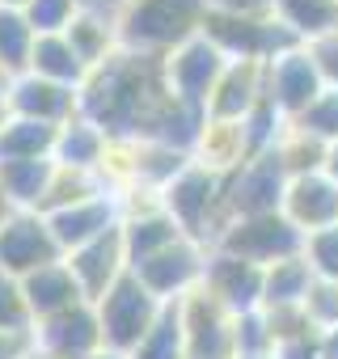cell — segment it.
Instances as JSON below:
<instances>
[{
	"label": "cell",
	"mask_w": 338,
	"mask_h": 359,
	"mask_svg": "<svg viewBox=\"0 0 338 359\" xmlns=\"http://www.w3.org/2000/svg\"><path fill=\"white\" fill-rule=\"evenodd\" d=\"M174 93L165 81V60L119 51L89 72L81 89V114L97 123L110 140H156L174 110Z\"/></svg>",
	"instance_id": "obj_1"
},
{
	"label": "cell",
	"mask_w": 338,
	"mask_h": 359,
	"mask_svg": "<svg viewBox=\"0 0 338 359\" xmlns=\"http://www.w3.org/2000/svg\"><path fill=\"white\" fill-rule=\"evenodd\" d=\"M208 13V0H131L119 13V47L165 60L203 34Z\"/></svg>",
	"instance_id": "obj_2"
},
{
	"label": "cell",
	"mask_w": 338,
	"mask_h": 359,
	"mask_svg": "<svg viewBox=\"0 0 338 359\" xmlns=\"http://www.w3.org/2000/svg\"><path fill=\"white\" fill-rule=\"evenodd\" d=\"M229 182L216 173H208L203 165H187L174 182L165 187V212L178 220V229L203 245H216V237L229 224Z\"/></svg>",
	"instance_id": "obj_3"
},
{
	"label": "cell",
	"mask_w": 338,
	"mask_h": 359,
	"mask_svg": "<svg viewBox=\"0 0 338 359\" xmlns=\"http://www.w3.org/2000/svg\"><path fill=\"white\" fill-rule=\"evenodd\" d=\"M93 309H97V321H102V342H106L110 351L131 355V351L148 338V330L161 321L165 300H156V296L127 271L102 300H93Z\"/></svg>",
	"instance_id": "obj_4"
},
{
	"label": "cell",
	"mask_w": 338,
	"mask_h": 359,
	"mask_svg": "<svg viewBox=\"0 0 338 359\" xmlns=\"http://www.w3.org/2000/svg\"><path fill=\"white\" fill-rule=\"evenodd\" d=\"M212 250H224L233 258H245L254 266H275L283 258H296L304 254V233L283 216V212H271V216H241V220H229L224 233L216 237Z\"/></svg>",
	"instance_id": "obj_5"
},
{
	"label": "cell",
	"mask_w": 338,
	"mask_h": 359,
	"mask_svg": "<svg viewBox=\"0 0 338 359\" xmlns=\"http://www.w3.org/2000/svg\"><path fill=\"white\" fill-rule=\"evenodd\" d=\"M203 34L229 55V60H258V64H271L279 60L283 51L300 47V39L275 18V13H262V18H233V13H208V26Z\"/></svg>",
	"instance_id": "obj_6"
},
{
	"label": "cell",
	"mask_w": 338,
	"mask_h": 359,
	"mask_svg": "<svg viewBox=\"0 0 338 359\" xmlns=\"http://www.w3.org/2000/svg\"><path fill=\"white\" fill-rule=\"evenodd\" d=\"M187 359H237V313H229L203 283L178 300Z\"/></svg>",
	"instance_id": "obj_7"
},
{
	"label": "cell",
	"mask_w": 338,
	"mask_h": 359,
	"mask_svg": "<svg viewBox=\"0 0 338 359\" xmlns=\"http://www.w3.org/2000/svg\"><path fill=\"white\" fill-rule=\"evenodd\" d=\"M208 254L212 245L195 241V237H178L174 245H165L161 254H152L148 262L131 266V275L165 304H174L182 300L187 292H195L203 283V271H208Z\"/></svg>",
	"instance_id": "obj_8"
},
{
	"label": "cell",
	"mask_w": 338,
	"mask_h": 359,
	"mask_svg": "<svg viewBox=\"0 0 338 359\" xmlns=\"http://www.w3.org/2000/svg\"><path fill=\"white\" fill-rule=\"evenodd\" d=\"M64 250L51 233V220L43 212H18L5 229H0V271L26 279L51 262H60Z\"/></svg>",
	"instance_id": "obj_9"
},
{
	"label": "cell",
	"mask_w": 338,
	"mask_h": 359,
	"mask_svg": "<svg viewBox=\"0 0 338 359\" xmlns=\"http://www.w3.org/2000/svg\"><path fill=\"white\" fill-rule=\"evenodd\" d=\"M229 68V55L208 39H191L187 47H178L174 55H165V81H169V93L178 102L195 106V110H208V97L220 81V72Z\"/></svg>",
	"instance_id": "obj_10"
},
{
	"label": "cell",
	"mask_w": 338,
	"mask_h": 359,
	"mask_svg": "<svg viewBox=\"0 0 338 359\" xmlns=\"http://www.w3.org/2000/svg\"><path fill=\"white\" fill-rule=\"evenodd\" d=\"M288 169L283 161L271 152H258L241 173L229 177V220H241V216H271L283 208V191H288Z\"/></svg>",
	"instance_id": "obj_11"
},
{
	"label": "cell",
	"mask_w": 338,
	"mask_h": 359,
	"mask_svg": "<svg viewBox=\"0 0 338 359\" xmlns=\"http://www.w3.org/2000/svg\"><path fill=\"white\" fill-rule=\"evenodd\" d=\"M321 89H325V81H321V72L313 68L304 43L266 64V97L275 102V110H279L288 123L300 118V114L321 97Z\"/></svg>",
	"instance_id": "obj_12"
},
{
	"label": "cell",
	"mask_w": 338,
	"mask_h": 359,
	"mask_svg": "<svg viewBox=\"0 0 338 359\" xmlns=\"http://www.w3.org/2000/svg\"><path fill=\"white\" fill-rule=\"evenodd\" d=\"M34 346L55 355V359H89L93 351H102V321H97V309L93 300H81L47 321L34 325Z\"/></svg>",
	"instance_id": "obj_13"
},
{
	"label": "cell",
	"mask_w": 338,
	"mask_h": 359,
	"mask_svg": "<svg viewBox=\"0 0 338 359\" xmlns=\"http://www.w3.org/2000/svg\"><path fill=\"white\" fill-rule=\"evenodd\" d=\"M262 283H266V271L245 262V258H233L224 250H212L208 254V271H203V287L229 309V313H254L262 309Z\"/></svg>",
	"instance_id": "obj_14"
},
{
	"label": "cell",
	"mask_w": 338,
	"mask_h": 359,
	"mask_svg": "<svg viewBox=\"0 0 338 359\" xmlns=\"http://www.w3.org/2000/svg\"><path fill=\"white\" fill-rule=\"evenodd\" d=\"M191 161L203 165L208 173L216 177H229L241 173L250 161H254V144H250V127L237 123V118H208L195 135V148H191Z\"/></svg>",
	"instance_id": "obj_15"
},
{
	"label": "cell",
	"mask_w": 338,
	"mask_h": 359,
	"mask_svg": "<svg viewBox=\"0 0 338 359\" xmlns=\"http://www.w3.org/2000/svg\"><path fill=\"white\" fill-rule=\"evenodd\" d=\"M9 106L18 118H34V123H47V127H64L81 114V89H68V85H55V81H43L34 72H22L9 81Z\"/></svg>",
	"instance_id": "obj_16"
},
{
	"label": "cell",
	"mask_w": 338,
	"mask_h": 359,
	"mask_svg": "<svg viewBox=\"0 0 338 359\" xmlns=\"http://www.w3.org/2000/svg\"><path fill=\"white\" fill-rule=\"evenodd\" d=\"M266 97V64L258 60H229V68L220 72L212 97H208V118H237L245 123L258 102Z\"/></svg>",
	"instance_id": "obj_17"
},
{
	"label": "cell",
	"mask_w": 338,
	"mask_h": 359,
	"mask_svg": "<svg viewBox=\"0 0 338 359\" xmlns=\"http://www.w3.org/2000/svg\"><path fill=\"white\" fill-rule=\"evenodd\" d=\"M64 262L72 266V275H76V283H81V292H85L89 300H102V296L131 271L127 245H123V229H110L106 237H97V241H89L85 250L68 254Z\"/></svg>",
	"instance_id": "obj_18"
},
{
	"label": "cell",
	"mask_w": 338,
	"mask_h": 359,
	"mask_svg": "<svg viewBox=\"0 0 338 359\" xmlns=\"http://www.w3.org/2000/svg\"><path fill=\"white\" fill-rule=\"evenodd\" d=\"M304 237L338 224V182H330L325 173H304L292 177L283 191V208H279Z\"/></svg>",
	"instance_id": "obj_19"
},
{
	"label": "cell",
	"mask_w": 338,
	"mask_h": 359,
	"mask_svg": "<svg viewBox=\"0 0 338 359\" xmlns=\"http://www.w3.org/2000/svg\"><path fill=\"white\" fill-rule=\"evenodd\" d=\"M47 220H51V233H55V241H60V250L68 258V254L85 250L89 241L106 237L110 229H119L123 224V208H119L114 195H97V199H85L76 208H64V212H55Z\"/></svg>",
	"instance_id": "obj_20"
},
{
	"label": "cell",
	"mask_w": 338,
	"mask_h": 359,
	"mask_svg": "<svg viewBox=\"0 0 338 359\" xmlns=\"http://www.w3.org/2000/svg\"><path fill=\"white\" fill-rule=\"evenodd\" d=\"M22 292H26V304H30L34 325L47 321V317H55V313H64V309H72V304H81V300H89L64 258L51 262V266H43V271H34V275H26L22 279Z\"/></svg>",
	"instance_id": "obj_21"
},
{
	"label": "cell",
	"mask_w": 338,
	"mask_h": 359,
	"mask_svg": "<svg viewBox=\"0 0 338 359\" xmlns=\"http://www.w3.org/2000/svg\"><path fill=\"white\" fill-rule=\"evenodd\" d=\"M123 245H127V262L140 266L148 262L152 254H161L165 245H174L178 237H187L178 229V220L169 216L165 208H152V212H135V216H123Z\"/></svg>",
	"instance_id": "obj_22"
},
{
	"label": "cell",
	"mask_w": 338,
	"mask_h": 359,
	"mask_svg": "<svg viewBox=\"0 0 338 359\" xmlns=\"http://www.w3.org/2000/svg\"><path fill=\"white\" fill-rule=\"evenodd\" d=\"M26 72H34L43 81H55V85H68V89H85V81H89V68L72 51L68 34H39Z\"/></svg>",
	"instance_id": "obj_23"
},
{
	"label": "cell",
	"mask_w": 338,
	"mask_h": 359,
	"mask_svg": "<svg viewBox=\"0 0 338 359\" xmlns=\"http://www.w3.org/2000/svg\"><path fill=\"white\" fill-rule=\"evenodd\" d=\"M55 177V161H0V187L18 212H39Z\"/></svg>",
	"instance_id": "obj_24"
},
{
	"label": "cell",
	"mask_w": 338,
	"mask_h": 359,
	"mask_svg": "<svg viewBox=\"0 0 338 359\" xmlns=\"http://www.w3.org/2000/svg\"><path fill=\"white\" fill-rule=\"evenodd\" d=\"M106 144H110V135L97 123H89L85 114H76L72 123L60 127V140H55V156L51 161L64 165V169H89V173H97Z\"/></svg>",
	"instance_id": "obj_25"
},
{
	"label": "cell",
	"mask_w": 338,
	"mask_h": 359,
	"mask_svg": "<svg viewBox=\"0 0 338 359\" xmlns=\"http://www.w3.org/2000/svg\"><path fill=\"white\" fill-rule=\"evenodd\" d=\"M72 51L81 55V64L93 72L102 68L106 60H114L123 47H119V22L114 18H102V13H76V22L64 30Z\"/></svg>",
	"instance_id": "obj_26"
},
{
	"label": "cell",
	"mask_w": 338,
	"mask_h": 359,
	"mask_svg": "<svg viewBox=\"0 0 338 359\" xmlns=\"http://www.w3.org/2000/svg\"><path fill=\"white\" fill-rule=\"evenodd\" d=\"M191 165V152L187 148H174V144H161V140H140V156H135V187L144 191H156L165 195V187Z\"/></svg>",
	"instance_id": "obj_27"
},
{
	"label": "cell",
	"mask_w": 338,
	"mask_h": 359,
	"mask_svg": "<svg viewBox=\"0 0 338 359\" xmlns=\"http://www.w3.org/2000/svg\"><path fill=\"white\" fill-rule=\"evenodd\" d=\"M55 140H60V127L13 114V123L0 131V161H51Z\"/></svg>",
	"instance_id": "obj_28"
},
{
	"label": "cell",
	"mask_w": 338,
	"mask_h": 359,
	"mask_svg": "<svg viewBox=\"0 0 338 359\" xmlns=\"http://www.w3.org/2000/svg\"><path fill=\"white\" fill-rule=\"evenodd\" d=\"M317 283L313 266L304 254L283 258L275 266H266V283H262V309H279V304H304L309 287Z\"/></svg>",
	"instance_id": "obj_29"
},
{
	"label": "cell",
	"mask_w": 338,
	"mask_h": 359,
	"mask_svg": "<svg viewBox=\"0 0 338 359\" xmlns=\"http://www.w3.org/2000/svg\"><path fill=\"white\" fill-rule=\"evenodd\" d=\"M275 18L300 43H309L338 26V0H275Z\"/></svg>",
	"instance_id": "obj_30"
},
{
	"label": "cell",
	"mask_w": 338,
	"mask_h": 359,
	"mask_svg": "<svg viewBox=\"0 0 338 359\" xmlns=\"http://www.w3.org/2000/svg\"><path fill=\"white\" fill-rule=\"evenodd\" d=\"M325 152H330V144H325V140H317L313 131L296 127V123H288V127H283V135H279V144H275V156L283 161L288 177L321 173V169H325Z\"/></svg>",
	"instance_id": "obj_31"
},
{
	"label": "cell",
	"mask_w": 338,
	"mask_h": 359,
	"mask_svg": "<svg viewBox=\"0 0 338 359\" xmlns=\"http://www.w3.org/2000/svg\"><path fill=\"white\" fill-rule=\"evenodd\" d=\"M97 195H106V187L97 182V173H89V169H64V165H55V177H51V191H47V199H43V216H55V212H64V208H76V203H85V199H97Z\"/></svg>",
	"instance_id": "obj_32"
},
{
	"label": "cell",
	"mask_w": 338,
	"mask_h": 359,
	"mask_svg": "<svg viewBox=\"0 0 338 359\" xmlns=\"http://www.w3.org/2000/svg\"><path fill=\"white\" fill-rule=\"evenodd\" d=\"M131 359H187V334H182V313L178 300L165 304L161 321L148 330V338L131 351Z\"/></svg>",
	"instance_id": "obj_33"
},
{
	"label": "cell",
	"mask_w": 338,
	"mask_h": 359,
	"mask_svg": "<svg viewBox=\"0 0 338 359\" xmlns=\"http://www.w3.org/2000/svg\"><path fill=\"white\" fill-rule=\"evenodd\" d=\"M34 30L22 18V9H0V64L9 68V76H22L30 68V51H34Z\"/></svg>",
	"instance_id": "obj_34"
},
{
	"label": "cell",
	"mask_w": 338,
	"mask_h": 359,
	"mask_svg": "<svg viewBox=\"0 0 338 359\" xmlns=\"http://www.w3.org/2000/svg\"><path fill=\"white\" fill-rule=\"evenodd\" d=\"M76 13H81L76 0H30L22 9V18L30 22L34 34H64L76 22Z\"/></svg>",
	"instance_id": "obj_35"
},
{
	"label": "cell",
	"mask_w": 338,
	"mask_h": 359,
	"mask_svg": "<svg viewBox=\"0 0 338 359\" xmlns=\"http://www.w3.org/2000/svg\"><path fill=\"white\" fill-rule=\"evenodd\" d=\"M0 330H13V334H34V317L22 292V279L0 271Z\"/></svg>",
	"instance_id": "obj_36"
},
{
	"label": "cell",
	"mask_w": 338,
	"mask_h": 359,
	"mask_svg": "<svg viewBox=\"0 0 338 359\" xmlns=\"http://www.w3.org/2000/svg\"><path fill=\"white\" fill-rule=\"evenodd\" d=\"M292 123L304 127V131H313L325 144H338V89H321V97L300 118H292Z\"/></svg>",
	"instance_id": "obj_37"
},
{
	"label": "cell",
	"mask_w": 338,
	"mask_h": 359,
	"mask_svg": "<svg viewBox=\"0 0 338 359\" xmlns=\"http://www.w3.org/2000/svg\"><path fill=\"white\" fill-rule=\"evenodd\" d=\"M304 258H309L317 279H334L338 283V224L304 237Z\"/></svg>",
	"instance_id": "obj_38"
},
{
	"label": "cell",
	"mask_w": 338,
	"mask_h": 359,
	"mask_svg": "<svg viewBox=\"0 0 338 359\" xmlns=\"http://www.w3.org/2000/svg\"><path fill=\"white\" fill-rule=\"evenodd\" d=\"M237 355H275V338H271L262 309L237 317Z\"/></svg>",
	"instance_id": "obj_39"
},
{
	"label": "cell",
	"mask_w": 338,
	"mask_h": 359,
	"mask_svg": "<svg viewBox=\"0 0 338 359\" xmlns=\"http://www.w3.org/2000/svg\"><path fill=\"white\" fill-rule=\"evenodd\" d=\"M304 309H309V317H313V325L321 334L334 330L338 325V283L334 279H317L309 287V296H304Z\"/></svg>",
	"instance_id": "obj_40"
},
{
	"label": "cell",
	"mask_w": 338,
	"mask_h": 359,
	"mask_svg": "<svg viewBox=\"0 0 338 359\" xmlns=\"http://www.w3.org/2000/svg\"><path fill=\"white\" fill-rule=\"evenodd\" d=\"M304 51H309L313 68L321 72L325 89H338V26H334V30H325V34H317V39H309V43H304Z\"/></svg>",
	"instance_id": "obj_41"
},
{
	"label": "cell",
	"mask_w": 338,
	"mask_h": 359,
	"mask_svg": "<svg viewBox=\"0 0 338 359\" xmlns=\"http://www.w3.org/2000/svg\"><path fill=\"white\" fill-rule=\"evenodd\" d=\"M212 13H233V18H262L275 13V0H208Z\"/></svg>",
	"instance_id": "obj_42"
},
{
	"label": "cell",
	"mask_w": 338,
	"mask_h": 359,
	"mask_svg": "<svg viewBox=\"0 0 338 359\" xmlns=\"http://www.w3.org/2000/svg\"><path fill=\"white\" fill-rule=\"evenodd\" d=\"M275 359H321V334H304L275 346Z\"/></svg>",
	"instance_id": "obj_43"
},
{
	"label": "cell",
	"mask_w": 338,
	"mask_h": 359,
	"mask_svg": "<svg viewBox=\"0 0 338 359\" xmlns=\"http://www.w3.org/2000/svg\"><path fill=\"white\" fill-rule=\"evenodd\" d=\"M34 351V334H13L0 330V359H26Z\"/></svg>",
	"instance_id": "obj_44"
},
{
	"label": "cell",
	"mask_w": 338,
	"mask_h": 359,
	"mask_svg": "<svg viewBox=\"0 0 338 359\" xmlns=\"http://www.w3.org/2000/svg\"><path fill=\"white\" fill-rule=\"evenodd\" d=\"M76 5H81V13H102V18L119 22V13L131 5V0H76Z\"/></svg>",
	"instance_id": "obj_45"
},
{
	"label": "cell",
	"mask_w": 338,
	"mask_h": 359,
	"mask_svg": "<svg viewBox=\"0 0 338 359\" xmlns=\"http://www.w3.org/2000/svg\"><path fill=\"white\" fill-rule=\"evenodd\" d=\"M321 359H338V325L321 334Z\"/></svg>",
	"instance_id": "obj_46"
},
{
	"label": "cell",
	"mask_w": 338,
	"mask_h": 359,
	"mask_svg": "<svg viewBox=\"0 0 338 359\" xmlns=\"http://www.w3.org/2000/svg\"><path fill=\"white\" fill-rule=\"evenodd\" d=\"M13 216H18V208H13V199L5 195V187H0V229H5V224H9Z\"/></svg>",
	"instance_id": "obj_47"
},
{
	"label": "cell",
	"mask_w": 338,
	"mask_h": 359,
	"mask_svg": "<svg viewBox=\"0 0 338 359\" xmlns=\"http://www.w3.org/2000/svg\"><path fill=\"white\" fill-rule=\"evenodd\" d=\"M330 182H338V144H330V152H325V169H321Z\"/></svg>",
	"instance_id": "obj_48"
},
{
	"label": "cell",
	"mask_w": 338,
	"mask_h": 359,
	"mask_svg": "<svg viewBox=\"0 0 338 359\" xmlns=\"http://www.w3.org/2000/svg\"><path fill=\"white\" fill-rule=\"evenodd\" d=\"M13 123V106H9V89H0V131Z\"/></svg>",
	"instance_id": "obj_49"
},
{
	"label": "cell",
	"mask_w": 338,
	"mask_h": 359,
	"mask_svg": "<svg viewBox=\"0 0 338 359\" xmlns=\"http://www.w3.org/2000/svg\"><path fill=\"white\" fill-rule=\"evenodd\" d=\"M89 359H131V355H123V351H110V346H102V351H93Z\"/></svg>",
	"instance_id": "obj_50"
},
{
	"label": "cell",
	"mask_w": 338,
	"mask_h": 359,
	"mask_svg": "<svg viewBox=\"0 0 338 359\" xmlns=\"http://www.w3.org/2000/svg\"><path fill=\"white\" fill-rule=\"evenodd\" d=\"M30 0H0V9H26Z\"/></svg>",
	"instance_id": "obj_51"
},
{
	"label": "cell",
	"mask_w": 338,
	"mask_h": 359,
	"mask_svg": "<svg viewBox=\"0 0 338 359\" xmlns=\"http://www.w3.org/2000/svg\"><path fill=\"white\" fill-rule=\"evenodd\" d=\"M9 81H13V76H9V68L0 64V89H9Z\"/></svg>",
	"instance_id": "obj_52"
},
{
	"label": "cell",
	"mask_w": 338,
	"mask_h": 359,
	"mask_svg": "<svg viewBox=\"0 0 338 359\" xmlns=\"http://www.w3.org/2000/svg\"><path fill=\"white\" fill-rule=\"evenodd\" d=\"M26 359H55V355H47V351H39V346H34V351H30Z\"/></svg>",
	"instance_id": "obj_53"
},
{
	"label": "cell",
	"mask_w": 338,
	"mask_h": 359,
	"mask_svg": "<svg viewBox=\"0 0 338 359\" xmlns=\"http://www.w3.org/2000/svg\"><path fill=\"white\" fill-rule=\"evenodd\" d=\"M237 359H275V355H237Z\"/></svg>",
	"instance_id": "obj_54"
}]
</instances>
